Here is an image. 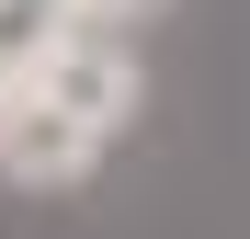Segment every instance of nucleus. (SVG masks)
Returning <instances> with one entry per match:
<instances>
[{"label":"nucleus","instance_id":"nucleus-1","mask_svg":"<svg viewBox=\"0 0 250 239\" xmlns=\"http://www.w3.org/2000/svg\"><path fill=\"white\" fill-rule=\"evenodd\" d=\"M91 159H103V126H91V114H68L57 91H34V80H23V91L0 103V171H12V182H80Z\"/></svg>","mask_w":250,"mask_h":239},{"label":"nucleus","instance_id":"nucleus-2","mask_svg":"<svg viewBox=\"0 0 250 239\" xmlns=\"http://www.w3.org/2000/svg\"><path fill=\"white\" fill-rule=\"evenodd\" d=\"M23 80H34V91H57L68 114H91L103 137L125 126V103H137V68H125V46H103V34H80V23H68V34H57V46L34 57Z\"/></svg>","mask_w":250,"mask_h":239},{"label":"nucleus","instance_id":"nucleus-3","mask_svg":"<svg viewBox=\"0 0 250 239\" xmlns=\"http://www.w3.org/2000/svg\"><path fill=\"white\" fill-rule=\"evenodd\" d=\"M12 91H23V57H12V46H0V103H12Z\"/></svg>","mask_w":250,"mask_h":239},{"label":"nucleus","instance_id":"nucleus-4","mask_svg":"<svg viewBox=\"0 0 250 239\" xmlns=\"http://www.w3.org/2000/svg\"><path fill=\"white\" fill-rule=\"evenodd\" d=\"M80 12H137V0H80Z\"/></svg>","mask_w":250,"mask_h":239}]
</instances>
